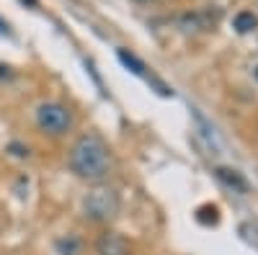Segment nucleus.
I'll return each instance as SVG.
<instances>
[{
	"label": "nucleus",
	"mask_w": 258,
	"mask_h": 255,
	"mask_svg": "<svg viewBox=\"0 0 258 255\" xmlns=\"http://www.w3.org/2000/svg\"><path fill=\"white\" fill-rule=\"evenodd\" d=\"M68 167L70 173L85 183H106V178L114 170V157L106 139L98 132H83L68 152Z\"/></svg>",
	"instance_id": "nucleus-1"
},
{
	"label": "nucleus",
	"mask_w": 258,
	"mask_h": 255,
	"mask_svg": "<svg viewBox=\"0 0 258 255\" xmlns=\"http://www.w3.org/2000/svg\"><path fill=\"white\" fill-rule=\"evenodd\" d=\"M121 211V196L109 183H96L83 199V214L93 224H111Z\"/></svg>",
	"instance_id": "nucleus-2"
},
{
	"label": "nucleus",
	"mask_w": 258,
	"mask_h": 255,
	"mask_svg": "<svg viewBox=\"0 0 258 255\" xmlns=\"http://www.w3.org/2000/svg\"><path fill=\"white\" fill-rule=\"evenodd\" d=\"M36 126H39V132L41 134H47V137H64L70 129H73V111L68 109L64 103L59 101H44V103H39L36 106Z\"/></svg>",
	"instance_id": "nucleus-3"
},
{
	"label": "nucleus",
	"mask_w": 258,
	"mask_h": 255,
	"mask_svg": "<svg viewBox=\"0 0 258 255\" xmlns=\"http://www.w3.org/2000/svg\"><path fill=\"white\" fill-rule=\"evenodd\" d=\"M220 21V11L217 8H202V11H194V13H183L178 18V26L183 31H212Z\"/></svg>",
	"instance_id": "nucleus-4"
},
{
	"label": "nucleus",
	"mask_w": 258,
	"mask_h": 255,
	"mask_svg": "<svg viewBox=\"0 0 258 255\" xmlns=\"http://www.w3.org/2000/svg\"><path fill=\"white\" fill-rule=\"evenodd\" d=\"M96 255H132V245L119 232L106 229L96 240Z\"/></svg>",
	"instance_id": "nucleus-5"
},
{
	"label": "nucleus",
	"mask_w": 258,
	"mask_h": 255,
	"mask_svg": "<svg viewBox=\"0 0 258 255\" xmlns=\"http://www.w3.org/2000/svg\"><path fill=\"white\" fill-rule=\"evenodd\" d=\"M214 176H217V181L222 183V186H227V188H232V191H238V194H248V181H245V176L243 173H238V170H232V167H225V165H220V167H214Z\"/></svg>",
	"instance_id": "nucleus-6"
},
{
	"label": "nucleus",
	"mask_w": 258,
	"mask_h": 255,
	"mask_svg": "<svg viewBox=\"0 0 258 255\" xmlns=\"http://www.w3.org/2000/svg\"><path fill=\"white\" fill-rule=\"evenodd\" d=\"M232 29L238 34H250L258 29V16L253 11H238L232 16Z\"/></svg>",
	"instance_id": "nucleus-7"
},
{
	"label": "nucleus",
	"mask_w": 258,
	"mask_h": 255,
	"mask_svg": "<svg viewBox=\"0 0 258 255\" xmlns=\"http://www.w3.org/2000/svg\"><path fill=\"white\" fill-rule=\"evenodd\" d=\"M116 57H119V62H121L129 72H135V75H140V77H147V65H145L140 57H135L129 49H116Z\"/></svg>",
	"instance_id": "nucleus-8"
},
{
	"label": "nucleus",
	"mask_w": 258,
	"mask_h": 255,
	"mask_svg": "<svg viewBox=\"0 0 258 255\" xmlns=\"http://www.w3.org/2000/svg\"><path fill=\"white\" fill-rule=\"evenodd\" d=\"M54 247H57L59 255H80L83 242H80L75 235H64V237H59V240L54 242Z\"/></svg>",
	"instance_id": "nucleus-9"
},
{
	"label": "nucleus",
	"mask_w": 258,
	"mask_h": 255,
	"mask_svg": "<svg viewBox=\"0 0 258 255\" xmlns=\"http://www.w3.org/2000/svg\"><path fill=\"white\" fill-rule=\"evenodd\" d=\"M197 222L202 224H217L220 222V209L214 206V204H204L197 209Z\"/></svg>",
	"instance_id": "nucleus-10"
},
{
	"label": "nucleus",
	"mask_w": 258,
	"mask_h": 255,
	"mask_svg": "<svg viewBox=\"0 0 258 255\" xmlns=\"http://www.w3.org/2000/svg\"><path fill=\"white\" fill-rule=\"evenodd\" d=\"M13 72H11V67H3V65H0V77H11Z\"/></svg>",
	"instance_id": "nucleus-11"
},
{
	"label": "nucleus",
	"mask_w": 258,
	"mask_h": 255,
	"mask_svg": "<svg viewBox=\"0 0 258 255\" xmlns=\"http://www.w3.org/2000/svg\"><path fill=\"white\" fill-rule=\"evenodd\" d=\"M0 34H8V24H3V21H0Z\"/></svg>",
	"instance_id": "nucleus-12"
},
{
	"label": "nucleus",
	"mask_w": 258,
	"mask_h": 255,
	"mask_svg": "<svg viewBox=\"0 0 258 255\" xmlns=\"http://www.w3.org/2000/svg\"><path fill=\"white\" fill-rule=\"evenodd\" d=\"M253 77H255V80H258V65H255V67H253Z\"/></svg>",
	"instance_id": "nucleus-13"
},
{
	"label": "nucleus",
	"mask_w": 258,
	"mask_h": 255,
	"mask_svg": "<svg viewBox=\"0 0 258 255\" xmlns=\"http://www.w3.org/2000/svg\"><path fill=\"white\" fill-rule=\"evenodd\" d=\"M135 3H155V0H135Z\"/></svg>",
	"instance_id": "nucleus-14"
}]
</instances>
